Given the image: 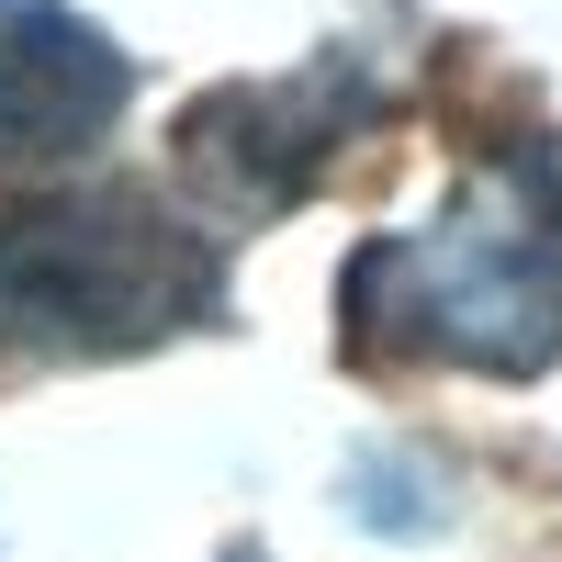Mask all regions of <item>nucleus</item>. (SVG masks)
Wrapping results in <instances>:
<instances>
[{"label": "nucleus", "instance_id": "f03ea898", "mask_svg": "<svg viewBox=\"0 0 562 562\" xmlns=\"http://www.w3.org/2000/svg\"><path fill=\"white\" fill-rule=\"evenodd\" d=\"M225 315V248L135 180L0 203V360H124Z\"/></svg>", "mask_w": 562, "mask_h": 562}, {"label": "nucleus", "instance_id": "7ed1b4c3", "mask_svg": "<svg viewBox=\"0 0 562 562\" xmlns=\"http://www.w3.org/2000/svg\"><path fill=\"white\" fill-rule=\"evenodd\" d=\"M394 90L371 79L360 57H304L293 79H248V90H203L180 113V180L214 225H270L293 214L326 158L349 147L360 124H383Z\"/></svg>", "mask_w": 562, "mask_h": 562}, {"label": "nucleus", "instance_id": "39448f33", "mask_svg": "<svg viewBox=\"0 0 562 562\" xmlns=\"http://www.w3.org/2000/svg\"><path fill=\"white\" fill-rule=\"evenodd\" d=\"M237 562H248V551H237Z\"/></svg>", "mask_w": 562, "mask_h": 562}, {"label": "nucleus", "instance_id": "20e7f679", "mask_svg": "<svg viewBox=\"0 0 562 562\" xmlns=\"http://www.w3.org/2000/svg\"><path fill=\"white\" fill-rule=\"evenodd\" d=\"M135 102V57L68 0H0V169H68Z\"/></svg>", "mask_w": 562, "mask_h": 562}, {"label": "nucleus", "instance_id": "f257e3e1", "mask_svg": "<svg viewBox=\"0 0 562 562\" xmlns=\"http://www.w3.org/2000/svg\"><path fill=\"white\" fill-rule=\"evenodd\" d=\"M338 326L360 349L529 383L562 360V158L551 135L484 147L416 237H371L338 270Z\"/></svg>", "mask_w": 562, "mask_h": 562}]
</instances>
